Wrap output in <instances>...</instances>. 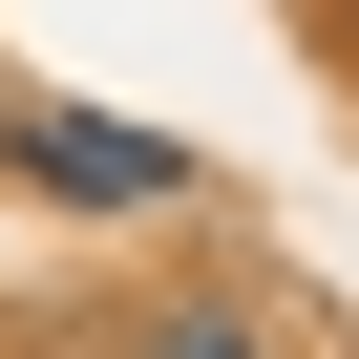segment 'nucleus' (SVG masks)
<instances>
[{
	"label": "nucleus",
	"mask_w": 359,
	"mask_h": 359,
	"mask_svg": "<svg viewBox=\"0 0 359 359\" xmlns=\"http://www.w3.org/2000/svg\"><path fill=\"white\" fill-rule=\"evenodd\" d=\"M22 169H43V191H169V148H148V127H85V106L22 127Z\"/></svg>",
	"instance_id": "nucleus-1"
}]
</instances>
